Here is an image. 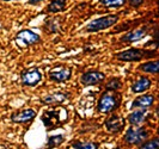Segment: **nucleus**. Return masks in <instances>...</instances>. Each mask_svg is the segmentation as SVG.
Wrapping results in <instances>:
<instances>
[{"label":"nucleus","instance_id":"nucleus-9","mask_svg":"<svg viewBox=\"0 0 159 149\" xmlns=\"http://www.w3.org/2000/svg\"><path fill=\"white\" fill-rule=\"evenodd\" d=\"M105 79L104 73L98 71H90L86 72L81 75L80 78V82L84 86H95V85H99L102 84Z\"/></svg>","mask_w":159,"mask_h":149},{"label":"nucleus","instance_id":"nucleus-24","mask_svg":"<svg viewBox=\"0 0 159 149\" xmlns=\"http://www.w3.org/2000/svg\"><path fill=\"white\" fill-rule=\"evenodd\" d=\"M158 148H159L158 138H154V140H150V141H146L145 143H143L139 149H158Z\"/></svg>","mask_w":159,"mask_h":149},{"label":"nucleus","instance_id":"nucleus-7","mask_svg":"<svg viewBox=\"0 0 159 149\" xmlns=\"http://www.w3.org/2000/svg\"><path fill=\"white\" fill-rule=\"evenodd\" d=\"M42 80V73L39 68L34 67V68H29L22 72L20 74V81L24 86L34 87L37 84H40Z\"/></svg>","mask_w":159,"mask_h":149},{"label":"nucleus","instance_id":"nucleus-23","mask_svg":"<svg viewBox=\"0 0 159 149\" xmlns=\"http://www.w3.org/2000/svg\"><path fill=\"white\" fill-rule=\"evenodd\" d=\"M121 87H122L121 80H120L119 78H112L107 82L105 90H107V91H119Z\"/></svg>","mask_w":159,"mask_h":149},{"label":"nucleus","instance_id":"nucleus-22","mask_svg":"<svg viewBox=\"0 0 159 149\" xmlns=\"http://www.w3.org/2000/svg\"><path fill=\"white\" fill-rule=\"evenodd\" d=\"M61 25H60V20L57 18H53L47 22V30L52 33H56V32H60Z\"/></svg>","mask_w":159,"mask_h":149},{"label":"nucleus","instance_id":"nucleus-6","mask_svg":"<svg viewBox=\"0 0 159 149\" xmlns=\"http://www.w3.org/2000/svg\"><path fill=\"white\" fill-rule=\"evenodd\" d=\"M15 39H16L17 44L22 48L30 47V46H34V44L41 42L40 35L35 33V32L29 30V29H24L22 31H19L16 35Z\"/></svg>","mask_w":159,"mask_h":149},{"label":"nucleus","instance_id":"nucleus-16","mask_svg":"<svg viewBox=\"0 0 159 149\" xmlns=\"http://www.w3.org/2000/svg\"><path fill=\"white\" fill-rule=\"evenodd\" d=\"M151 86H152V81L150 79L146 78V77H140L138 80H135L133 82L130 90H132L133 93H141V92L147 91Z\"/></svg>","mask_w":159,"mask_h":149},{"label":"nucleus","instance_id":"nucleus-1","mask_svg":"<svg viewBox=\"0 0 159 149\" xmlns=\"http://www.w3.org/2000/svg\"><path fill=\"white\" fill-rule=\"evenodd\" d=\"M157 56L156 50H148V49H139V48H130L125 51L117 53L115 57L122 61V62H139L146 59H152Z\"/></svg>","mask_w":159,"mask_h":149},{"label":"nucleus","instance_id":"nucleus-26","mask_svg":"<svg viewBox=\"0 0 159 149\" xmlns=\"http://www.w3.org/2000/svg\"><path fill=\"white\" fill-rule=\"evenodd\" d=\"M42 1H44V0H28V4H30V5H37V4H40Z\"/></svg>","mask_w":159,"mask_h":149},{"label":"nucleus","instance_id":"nucleus-25","mask_svg":"<svg viewBox=\"0 0 159 149\" xmlns=\"http://www.w3.org/2000/svg\"><path fill=\"white\" fill-rule=\"evenodd\" d=\"M127 1L132 7H135V8L140 7L143 4V0H127Z\"/></svg>","mask_w":159,"mask_h":149},{"label":"nucleus","instance_id":"nucleus-19","mask_svg":"<svg viewBox=\"0 0 159 149\" xmlns=\"http://www.w3.org/2000/svg\"><path fill=\"white\" fill-rule=\"evenodd\" d=\"M64 141H65L64 135H54V136H50V137H48L47 148L48 149L56 148V147H59Z\"/></svg>","mask_w":159,"mask_h":149},{"label":"nucleus","instance_id":"nucleus-8","mask_svg":"<svg viewBox=\"0 0 159 149\" xmlns=\"http://www.w3.org/2000/svg\"><path fill=\"white\" fill-rule=\"evenodd\" d=\"M70 99H71V93L70 92L59 91V92H53V93L43 97L41 99V102L44 105H61L64 103L68 102Z\"/></svg>","mask_w":159,"mask_h":149},{"label":"nucleus","instance_id":"nucleus-2","mask_svg":"<svg viewBox=\"0 0 159 149\" xmlns=\"http://www.w3.org/2000/svg\"><path fill=\"white\" fill-rule=\"evenodd\" d=\"M122 100V95L117 91H105L98 99L97 110L101 113H109L119 109Z\"/></svg>","mask_w":159,"mask_h":149},{"label":"nucleus","instance_id":"nucleus-4","mask_svg":"<svg viewBox=\"0 0 159 149\" xmlns=\"http://www.w3.org/2000/svg\"><path fill=\"white\" fill-rule=\"evenodd\" d=\"M120 17L117 15H110V16H104L101 18H97L95 20H92L85 28V30L88 32H97L101 30H105L114 26L115 24L119 22Z\"/></svg>","mask_w":159,"mask_h":149},{"label":"nucleus","instance_id":"nucleus-5","mask_svg":"<svg viewBox=\"0 0 159 149\" xmlns=\"http://www.w3.org/2000/svg\"><path fill=\"white\" fill-rule=\"evenodd\" d=\"M148 136H150V133L145 128H129L125 135V141L132 146L140 144L145 140H147Z\"/></svg>","mask_w":159,"mask_h":149},{"label":"nucleus","instance_id":"nucleus-14","mask_svg":"<svg viewBox=\"0 0 159 149\" xmlns=\"http://www.w3.org/2000/svg\"><path fill=\"white\" fill-rule=\"evenodd\" d=\"M148 117V111L146 109H141V110L133 111L132 113H129L127 117V121L132 124V125H140L146 121V118Z\"/></svg>","mask_w":159,"mask_h":149},{"label":"nucleus","instance_id":"nucleus-17","mask_svg":"<svg viewBox=\"0 0 159 149\" xmlns=\"http://www.w3.org/2000/svg\"><path fill=\"white\" fill-rule=\"evenodd\" d=\"M67 0H52L47 6L46 11L48 13H59L66 10Z\"/></svg>","mask_w":159,"mask_h":149},{"label":"nucleus","instance_id":"nucleus-15","mask_svg":"<svg viewBox=\"0 0 159 149\" xmlns=\"http://www.w3.org/2000/svg\"><path fill=\"white\" fill-rule=\"evenodd\" d=\"M154 95L153 94H143L141 97H138L136 99H134V102L132 103V109L134 107H141V109H146L150 107L154 104Z\"/></svg>","mask_w":159,"mask_h":149},{"label":"nucleus","instance_id":"nucleus-20","mask_svg":"<svg viewBox=\"0 0 159 149\" xmlns=\"http://www.w3.org/2000/svg\"><path fill=\"white\" fill-rule=\"evenodd\" d=\"M99 2L103 5L104 7L119 8V7H122L127 2V0H99Z\"/></svg>","mask_w":159,"mask_h":149},{"label":"nucleus","instance_id":"nucleus-10","mask_svg":"<svg viewBox=\"0 0 159 149\" xmlns=\"http://www.w3.org/2000/svg\"><path fill=\"white\" fill-rule=\"evenodd\" d=\"M72 77V69L70 67H55L49 72V80L53 82H65Z\"/></svg>","mask_w":159,"mask_h":149},{"label":"nucleus","instance_id":"nucleus-28","mask_svg":"<svg viewBox=\"0 0 159 149\" xmlns=\"http://www.w3.org/2000/svg\"><path fill=\"white\" fill-rule=\"evenodd\" d=\"M116 149H120V148H116Z\"/></svg>","mask_w":159,"mask_h":149},{"label":"nucleus","instance_id":"nucleus-21","mask_svg":"<svg viewBox=\"0 0 159 149\" xmlns=\"http://www.w3.org/2000/svg\"><path fill=\"white\" fill-rule=\"evenodd\" d=\"M74 149H98V143L96 142H74L72 144Z\"/></svg>","mask_w":159,"mask_h":149},{"label":"nucleus","instance_id":"nucleus-18","mask_svg":"<svg viewBox=\"0 0 159 149\" xmlns=\"http://www.w3.org/2000/svg\"><path fill=\"white\" fill-rule=\"evenodd\" d=\"M139 71L143 73H150V74H157L159 71V62L158 61H148V62L141 63L139 66Z\"/></svg>","mask_w":159,"mask_h":149},{"label":"nucleus","instance_id":"nucleus-13","mask_svg":"<svg viewBox=\"0 0 159 149\" xmlns=\"http://www.w3.org/2000/svg\"><path fill=\"white\" fill-rule=\"evenodd\" d=\"M147 31H148L147 26H143V28H139L135 30H132L126 35H123L121 37V41H123V42H138L147 35Z\"/></svg>","mask_w":159,"mask_h":149},{"label":"nucleus","instance_id":"nucleus-12","mask_svg":"<svg viewBox=\"0 0 159 149\" xmlns=\"http://www.w3.org/2000/svg\"><path fill=\"white\" fill-rule=\"evenodd\" d=\"M105 126L110 133H120L125 128V119L117 115H112L111 117L105 121Z\"/></svg>","mask_w":159,"mask_h":149},{"label":"nucleus","instance_id":"nucleus-3","mask_svg":"<svg viewBox=\"0 0 159 149\" xmlns=\"http://www.w3.org/2000/svg\"><path fill=\"white\" fill-rule=\"evenodd\" d=\"M42 122L48 130H54L57 126H61L67 122V113L64 109H54V110L46 111L42 115Z\"/></svg>","mask_w":159,"mask_h":149},{"label":"nucleus","instance_id":"nucleus-11","mask_svg":"<svg viewBox=\"0 0 159 149\" xmlns=\"http://www.w3.org/2000/svg\"><path fill=\"white\" fill-rule=\"evenodd\" d=\"M35 117H36V111L32 110V109H24V110L12 113L11 121L15 122V123H20L22 124V123L31 122Z\"/></svg>","mask_w":159,"mask_h":149},{"label":"nucleus","instance_id":"nucleus-27","mask_svg":"<svg viewBox=\"0 0 159 149\" xmlns=\"http://www.w3.org/2000/svg\"><path fill=\"white\" fill-rule=\"evenodd\" d=\"M2 1H13V0H2Z\"/></svg>","mask_w":159,"mask_h":149}]
</instances>
